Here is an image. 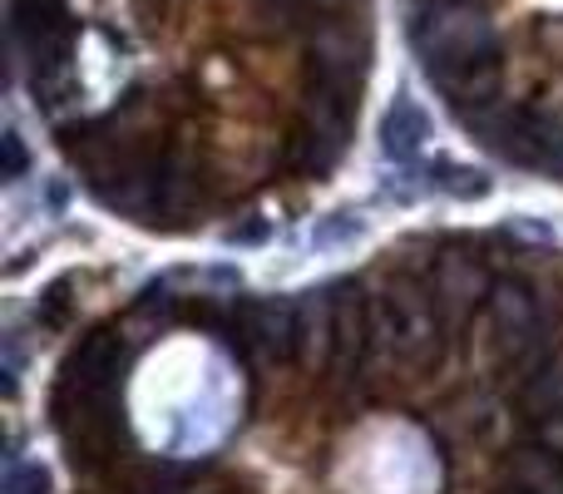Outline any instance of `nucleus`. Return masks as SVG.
Wrapping results in <instances>:
<instances>
[{"label": "nucleus", "instance_id": "f257e3e1", "mask_svg": "<svg viewBox=\"0 0 563 494\" xmlns=\"http://www.w3.org/2000/svg\"><path fill=\"white\" fill-rule=\"evenodd\" d=\"M406 40L430 79L489 65L505 50L485 0H406Z\"/></svg>", "mask_w": 563, "mask_h": 494}, {"label": "nucleus", "instance_id": "f03ea898", "mask_svg": "<svg viewBox=\"0 0 563 494\" xmlns=\"http://www.w3.org/2000/svg\"><path fill=\"white\" fill-rule=\"evenodd\" d=\"M307 85L311 89H341V95H361L371 65V35L346 15H327L307 40Z\"/></svg>", "mask_w": 563, "mask_h": 494}, {"label": "nucleus", "instance_id": "7ed1b4c3", "mask_svg": "<svg viewBox=\"0 0 563 494\" xmlns=\"http://www.w3.org/2000/svg\"><path fill=\"white\" fill-rule=\"evenodd\" d=\"M351 480L366 494H430L440 480V465L416 430H390L386 440L366 446Z\"/></svg>", "mask_w": 563, "mask_h": 494}, {"label": "nucleus", "instance_id": "20e7f679", "mask_svg": "<svg viewBox=\"0 0 563 494\" xmlns=\"http://www.w3.org/2000/svg\"><path fill=\"white\" fill-rule=\"evenodd\" d=\"M134 347L124 321H109V327H95L75 341V351L59 366V381H85V386H119L124 371L134 366Z\"/></svg>", "mask_w": 563, "mask_h": 494}, {"label": "nucleus", "instance_id": "39448f33", "mask_svg": "<svg viewBox=\"0 0 563 494\" xmlns=\"http://www.w3.org/2000/svg\"><path fill=\"white\" fill-rule=\"evenodd\" d=\"M426 139H430L426 109L416 105V95H410V89H400V95L390 99L386 119H380V154L396 158V168L400 164H416L420 149H426Z\"/></svg>", "mask_w": 563, "mask_h": 494}, {"label": "nucleus", "instance_id": "423d86ee", "mask_svg": "<svg viewBox=\"0 0 563 494\" xmlns=\"http://www.w3.org/2000/svg\"><path fill=\"white\" fill-rule=\"evenodd\" d=\"M519 406L529 410V420L539 416H563V351L549 361H539V366L519 371Z\"/></svg>", "mask_w": 563, "mask_h": 494}, {"label": "nucleus", "instance_id": "0eeeda50", "mask_svg": "<svg viewBox=\"0 0 563 494\" xmlns=\"http://www.w3.org/2000/svg\"><path fill=\"white\" fill-rule=\"evenodd\" d=\"M426 184L435 188V194H445V198H460V204H475V198H489V178L479 174V168H470V164H455V158H445V154H435L426 168Z\"/></svg>", "mask_w": 563, "mask_h": 494}, {"label": "nucleus", "instance_id": "6e6552de", "mask_svg": "<svg viewBox=\"0 0 563 494\" xmlns=\"http://www.w3.org/2000/svg\"><path fill=\"white\" fill-rule=\"evenodd\" d=\"M5 494H49V470L40 460H10L5 465Z\"/></svg>", "mask_w": 563, "mask_h": 494}, {"label": "nucleus", "instance_id": "1a4fd4ad", "mask_svg": "<svg viewBox=\"0 0 563 494\" xmlns=\"http://www.w3.org/2000/svg\"><path fill=\"white\" fill-rule=\"evenodd\" d=\"M65 292H69V277H59V282H49V287H45V297H40V311H35L45 327H59V321H65V311H69Z\"/></svg>", "mask_w": 563, "mask_h": 494}, {"label": "nucleus", "instance_id": "9d476101", "mask_svg": "<svg viewBox=\"0 0 563 494\" xmlns=\"http://www.w3.org/2000/svg\"><path fill=\"white\" fill-rule=\"evenodd\" d=\"M356 233H361V218L336 213L331 223H321L317 233H311V243H317V248H331V243H346V238H356Z\"/></svg>", "mask_w": 563, "mask_h": 494}, {"label": "nucleus", "instance_id": "9b49d317", "mask_svg": "<svg viewBox=\"0 0 563 494\" xmlns=\"http://www.w3.org/2000/svg\"><path fill=\"white\" fill-rule=\"evenodd\" d=\"M0 144H5V178H25V168H30V154H25V139L15 134V129H10L5 139H0Z\"/></svg>", "mask_w": 563, "mask_h": 494}, {"label": "nucleus", "instance_id": "f8f14e48", "mask_svg": "<svg viewBox=\"0 0 563 494\" xmlns=\"http://www.w3.org/2000/svg\"><path fill=\"white\" fill-rule=\"evenodd\" d=\"M267 233H273V223H267V218H253V223H243V228H228V243H263Z\"/></svg>", "mask_w": 563, "mask_h": 494}, {"label": "nucleus", "instance_id": "ddd939ff", "mask_svg": "<svg viewBox=\"0 0 563 494\" xmlns=\"http://www.w3.org/2000/svg\"><path fill=\"white\" fill-rule=\"evenodd\" d=\"M495 494H525V490H515V485H499Z\"/></svg>", "mask_w": 563, "mask_h": 494}]
</instances>
